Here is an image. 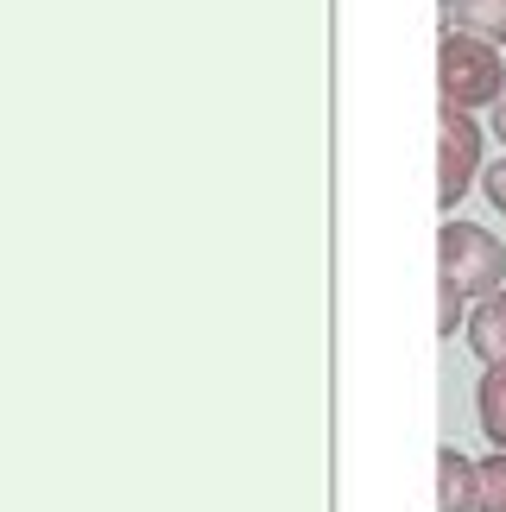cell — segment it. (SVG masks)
<instances>
[{
	"mask_svg": "<svg viewBox=\"0 0 506 512\" xmlns=\"http://www.w3.org/2000/svg\"><path fill=\"white\" fill-rule=\"evenodd\" d=\"M481 512H506V456L500 449L481 462Z\"/></svg>",
	"mask_w": 506,
	"mask_h": 512,
	"instance_id": "cell-8",
	"label": "cell"
},
{
	"mask_svg": "<svg viewBox=\"0 0 506 512\" xmlns=\"http://www.w3.org/2000/svg\"><path fill=\"white\" fill-rule=\"evenodd\" d=\"M494 140H500V146H506V102H500V108H494Z\"/></svg>",
	"mask_w": 506,
	"mask_h": 512,
	"instance_id": "cell-10",
	"label": "cell"
},
{
	"mask_svg": "<svg viewBox=\"0 0 506 512\" xmlns=\"http://www.w3.org/2000/svg\"><path fill=\"white\" fill-rule=\"evenodd\" d=\"M469 348L481 354V367H506V291L469 310Z\"/></svg>",
	"mask_w": 506,
	"mask_h": 512,
	"instance_id": "cell-5",
	"label": "cell"
},
{
	"mask_svg": "<svg viewBox=\"0 0 506 512\" xmlns=\"http://www.w3.org/2000/svg\"><path fill=\"white\" fill-rule=\"evenodd\" d=\"M488 177V133L475 127V114L437 108V209L450 215Z\"/></svg>",
	"mask_w": 506,
	"mask_h": 512,
	"instance_id": "cell-3",
	"label": "cell"
},
{
	"mask_svg": "<svg viewBox=\"0 0 506 512\" xmlns=\"http://www.w3.org/2000/svg\"><path fill=\"white\" fill-rule=\"evenodd\" d=\"M450 26L488 38V45H506V0H443Z\"/></svg>",
	"mask_w": 506,
	"mask_h": 512,
	"instance_id": "cell-6",
	"label": "cell"
},
{
	"mask_svg": "<svg viewBox=\"0 0 506 512\" xmlns=\"http://www.w3.org/2000/svg\"><path fill=\"white\" fill-rule=\"evenodd\" d=\"M437 285L462 291V298H494L506 291V241H494L481 222H443L437 234Z\"/></svg>",
	"mask_w": 506,
	"mask_h": 512,
	"instance_id": "cell-2",
	"label": "cell"
},
{
	"mask_svg": "<svg viewBox=\"0 0 506 512\" xmlns=\"http://www.w3.org/2000/svg\"><path fill=\"white\" fill-rule=\"evenodd\" d=\"M481 196H488V203L506 215V159H494V165H488V177H481Z\"/></svg>",
	"mask_w": 506,
	"mask_h": 512,
	"instance_id": "cell-9",
	"label": "cell"
},
{
	"mask_svg": "<svg viewBox=\"0 0 506 512\" xmlns=\"http://www.w3.org/2000/svg\"><path fill=\"white\" fill-rule=\"evenodd\" d=\"M437 512H481V462L462 449H437Z\"/></svg>",
	"mask_w": 506,
	"mask_h": 512,
	"instance_id": "cell-4",
	"label": "cell"
},
{
	"mask_svg": "<svg viewBox=\"0 0 506 512\" xmlns=\"http://www.w3.org/2000/svg\"><path fill=\"white\" fill-rule=\"evenodd\" d=\"M475 418H481V430H488V443L506 456V367H488V373H481V386H475Z\"/></svg>",
	"mask_w": 506,
	"mask_h": 512,
	"instance_id": "cell-7",
	"label": "cell"
},
{
	"mask_svg": "<svg viewBox=\"0 0 506 512\" xmlns=\"http://www.w3.org/2000/svg\"><path fill=\"white\" fill-rule=\"evenodd\" d=\"M500 102H506L500 45L462 32V26H443V38H437V108L481 114V108H500Z\"/></svg>",
	"mask_w": 506,
	"mask_h": 512,
	"instance_id": "cell-1",
	"label": "cell"
}]
</instances>
